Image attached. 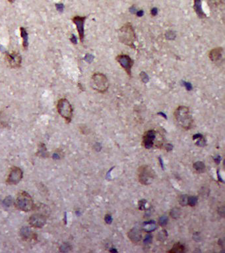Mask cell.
<instances>
[{
    "label": "cell",
    "mask_w": 225,
    "mask_h": 253,
    "mask_svg": "<svg viewBox=\"0 0 225 253\" xmlns=\"http://www.w3.org/2000/svg\"><path fill=\"white\" fill-rule=\"evenodd\" d=\"M7 1H8L9 3H13L15 2V0H7Z\"/></svg>",
    "instance_id": "cell-39"
},
{
    "label": "cell",
    "mask_w": 225,
    "mask_h": 253,
    "mask_svg": "<svg viewBox=\"0 0 225 253\" xmlns=\"http://www.w3.org/2000/svg\"><path fill=\"white\" fill-rule=\"evenodd\" d=\"M110 252H117V251H116V250H115V249H113V250H110Z\"/></svg>",
    "instance_id": "cell-40"
},
{
    "label": "cell",
    "mask_w": 225,
    "mask_h": 253,
    "mask_svg": "<svg viewBox=\"0 0 225 253\" xmlns=\"http://www.w3.org/2000/svg\"><path fill=\"white\" fill-rule=\"evenodd\" d=\"M57 110L60 116L70 123L73 117V109L69 100L66 98H61L57 103Z\"/></svg>",
    "instance_id": "cell-5"
},
{
    "label": "cell",
    "mask_w": 225,
    "mask_h": 253,
    "mask_svg": "<svg viewBox=\"0 0 225 253\" xmlns=\"http://www.w3.org/2000/svg\"><path fill=\"white\" fill-rule=\"evenodd\" d=\"M21 36L23 39V46L24 49H27L28 46V34L26 28L24 27L20 28Z\"/></svg>",
    "instance_id": "cell-16"
},
{
    "label": "cell",
    "mask_w": 225,
    "mask_h": 253,
    "mask_svg": "<svg viewBox=\"0 0 225 253\" xmlns=\"http://www.w3.org/2000/svg\"><path fill=\"white\" fill-rule=\"evenodd\" d=\"M174 121L176 125L183 130L188 131L193 127V120L189 108L184 106H178L174 113Z\"/></svg>",
    "instance_id": "cell-1"
},
{
    "label": "cell",
    "mask_w": 225,
    "mask_h": 253,
    "mask_svg": "<svg viewBox=\"0 0 225 253\" xmlns=\"http://www.w3.org/2000/svg\"><path fill=\"white\" fill-rule=\"evenodd\" d=\"M6 58L8 65L10 67L13 69L21 67L22 63V57L19 53L16 52L7 53H6Z\"/></svg>",
    "instance_id": "cell-9"
},
{
    "label": "cell",
    "mask_w": 225,
    "mask_h": 253,
    "mask_svg": "<svg viewBox=\"0 0 225 253\" xmlns=\"http://www.w3.org/2000/svg\"><path fill=\"white\" fill-rule=\"evenodd\" d=\"M223 48L218 47L213 48L209 52V59L213 62H217L221 59L223 56Z\"/></svg>",
    "instance_id": "cell-13"
},
{
    "label": "cell",
    "mask_w": 225,
    "mask_h": 253,
    "mask_svg": "<svg viewBox=\"0 0 225 253\" xmlns=\"http://www.w3.org/2000/svg\"><path fill=\"white\" fill-rule=\"evenodd\" d=\"M146 204V200L145 199L140 200L138 203L139 206V209L141 210H143L145 209V205Z\"/></svg>",
    "instance_id": "cell-28"
},
{
    "label": "cell",
    "mask_w": 225,
    "mask_h": 253,
    "mask_svg": "<svg viewBox=\"0 0 225 253\" xmlns=\"http://www.w3.org/2000/svg\"><path fill=\"white\" fill-rule=\"evenodd\" d=\"M193 140L196 141L195 145L198 146L203 147L206 146V141L202 134H195L193 136Z\"/></svg>",
    "instance_id": "cell-18"
},
{
    "label": "cell",
    "mask_w": 225,
    "mask_h": 253,
    "mask_svg": "<svg viewBox=\"0 0 225 253\" xmlns=\"http://www.w3.org/2000/svg\"><path fill=\"white\" fill-rule=\"evenodd\" d=\"M116 61L119 63L120 65L123 68L128 75L131 77V69L134 65V61L129 56L125 54H120L116 58Z\"/></svg>",
    "instance_id": "cell-7"
},
{
    "label": "cell",
    "mask_w": 225,
    "mask_h": 253,
    "mask_svg": "<svg viewBox=\"0 0 225 253\" xmlns=\"http://www.w3.org/2000/svg\"><path fill=\"white\" fill-rule=\"evenodd\" d=\"M143 229L145 231L150 233L154 231L156 229V224L155 221H145L143 224Z\"/></svg>",
    "instance_id": "cell-17"
},
{
    "label": "cell",
    "mask_w": 225,
    "mask_h": 253,
    "mask_svg": "<svg viewBox=\"0 0 225 253\" xmlns=\"http://www.w3.org/2000/svg\"><path fill=\"white\" fill-rule=\"evenodd\" d=\"M128 237L129 240L134 242V243H138L141 240L142 235H141L140 231L137 229V228H133L129 231L128 234Z\"/></svg>",
    "instance_id": "cell-14"
},
{
    "label": "cell",
    "mask_w": 225,
    "mask_h": 253,
    "mask_svg": "<svg viewBox=\"0 0 225 253\" xmlns=\"http://www.w3.org/2000/svg\"><path fill=\"white\" fill-rule=\"evenodd\" d=\"M159 162H160V166H161V167H162L163 170L164 169V164H163V160L161 159V158L160 157H159Z\"/></svg>",
    "instance_id": "cell-37"
},
{
    "label": "cell",
    "mask_w": 225,
    "mask_h": 253,
    "mask_svg": "<svg viewBox=\"0 0 225 253\" xmlns=\"http://www.w3.org/2000/svg\"><path fill=\"white\" fill-rule=\"evenodd\" d=\"M193 167L196 171H197L199 173H202L205 170V166L203 162H202L201 161H198V162H195L193 163Z\"/></svg>",
    "instance_id": "cell-21"
},
{
    "label": "cell",
    "mask_w": 225,
    "mask_h": 253,
    "mask_svg": "<svg viewBox=\"0 0 225 253\" xmlns=\"http://www.w3.org/2000/svg\"><path fill=\"white\" fill-rule=\"evenodd\" d=\"M209 4L214 7H219L223 3L224 0H207Z\"/></svg>",
    "instance_id": "cell-24"
},
{
    "label": "cell",
    "mask_w": 225,
    "mask_h": 253,
    "mask_svg": "<svg viewBox=\"0 0 225 253\" xmlns=\"http://www.w3.org/2000/svg\"><path fill=\"white\" fill-rule=\"evenodd\" d=\"M86 56L88 57V58H87V57H85V60H86L87 62H89V59H91V60H92V59H93V58H92V56L91 55H90V54H87V55Z\"/></svg>",
    "instance_id": "cell-36"
},
{
    "label": "cell",
    "mask_w": 225,
    "mask_h": 253,
    "mask_svg": "<svg viewBox=\"0 0 225 253\" xmlns=\"http://www.w3.org/2000/svg\"><path fill=\"white\" fill-rule=\"evenodd\" d=\"M168 236V234L167 232H166V230H163V231H160L158 235H157V239L159 241H163L164 240L166 237Z\"/></svg>",
    "instance_id": "cell-26"
},
{
    "label": "cell",
    "mask_w": 225,
    "mask_h": 253,
    "mask_svg": "<svg viewBox=\"0 0 225 253\" xmlns=\"http://www.w3.org/2000/svg\"><path fill=\"white\" fill-rule=\"evenodd\" d=\"M23 178V171L20 167H13L11 169L6 183L8 185H17L20 182Z\"/></svg>",
    "instance_id": "cell-8"
},
{
    "label": "cell",
    "mask_w": 225,
    "mask_h": 253,
    "mask_svg": "<svg viewBox=\"0 0 225 253\" xmlns=\"http://www.w3.org/2000/svg\"><path fill=\"white\" fill-rule=\"evenodd\" d=\"M151 242H152V235H146V237L145 238V239L143 241L144 244L148 245V244H150Z\"/></svg>",
    "instance_id": "cell-29"
},
{
    "label": "cell",
    "mask_w": 225,
    "mask_h": 253,
    "mask_svg": "<svg viewBox=\"0 0 225 253\" xmlns=\"http://www.w3.org/2000/svg\"><path fill=\"white\" fill-rule=\"evenodd\" d=\"M70 40H71V42L72 43H73V44H77V38H76V36L74 35V34H72V35H71V38H70Z\"/></svg>",
    "instance_id": "cell-35"
},
{
    "label": "cell",
    "mask_w": 225,
    "mask_h": 253,
    "mask_svg": "<svg viewBox=\"0 0 225 253\" xmlns=\"http://www.w3.org/2000/svg\"><path fill=\"white\" fill-rule=\"evenodd\" d=\"M194 9L195 12H196L197 15L200 18H204L205 17V15L203 13L202 7V2L201 0H194Z\"/></svg>",
    "instance_id": "cell-15"
},
{
    "label": "cell",
    "mask_w": 225,
    "mask_h": 253,
    "mask_svg": "<svg viewBox=\"0 0 225 253\" xmlns=\"http://www.w3.org/2000/svg\"><path fill=\"white\" fill-rule=\"evenodd\" d=\"M156 13H157V9H153L152 11H151V13H152L153 15H155Z\"/></svg>",
    "instance_id": "cell-38"
},
{
    "label": "cell",
    "mask_w": 225,
    "mask_h": 253,
    "mask_svg": "<svg viewBox=\"0 0 225 253\" xmlns=\"http://www.w3.org/2000/svg\"><path fill=\"white\" fill-rule=\"evenodd\" d=\"M214 161L217 163V164H219L220 162L221 161V157L220 156H217L214 158Z\"/></svg>",
    "instance_id": "cell-34"
},
{
    "label": "cell",
    "mask_w": 225,
    "mask_h": 253,
    "mask_svg": "<svg viewBox=\"0 0 225 253\" xmlns=\"http://www.w3.org/2000/svg\"><path fill=\"white\" fill-rule=\"evenodd\" d=\"M185 251V247L182 244H181L180 242H177L176 244H175L173 247L172 248V249L170 251H168V252H172V253H176V252H183Z\"/></svg>",
    "instance_id": "cell-20"
},
{
    "label": "cell",
    "mask_w": 225,
    "mask_h": 253,
    "mask_svg": "<svg viewBox=\"0 0 225 253\" xmlns=\"http://www.w3.org/2000/svg\"><path fill=\"white\" fill-rule=\"evenodd\" d=\"M56 7L57 11L62 12L63 10V8H64V6H63V5L62 3H57L56 4Z\"/></svg>",
    "instance_id": "cell-32"
},
{
    "label": "cell",
    "mask_w": 225,
    "mask_h": 253,
    "mask_svg": "<svg viewBox=\"0 0 225 253\" xmlns=\"http://www.w3.org/2000/svg\"><path fill=\"white\" fill-rule=\"evenodd\" d=\"M138 176L140 183L144 185H149L155 180L156 174L152 167L144 165L139 167Z\"/></svg>",
    "instance_id": "cell-6"
},
{
    "label": "cell",
    "mask_w": 225,
    "mask_h": 253,
    "mask_svg": "<svg viewBox=\"0 0 225 253\" xmlns=\"http://www.w3.org/2000/svg\"><path fill=\"white\" fill-rule=\"evenodd\" d=\"M197 203V198L196 196H188V205L190 206H194Z\"/></svg>",
    "instance_id": "cell-23"
},
{
    "label": "cell",
    "mask_w": 225,
    "mask_h": 253,
    "mask_svg": "<svg viewBox=\"0 0 225 253\" xmlns=\"http://www.w3.org/2000/svg\"><path fill=\"white\" fill-rule=\"evenodd\" d=\"M91 86L95 91L104 94L108 91L109 82L105 75L100 73H96L92 75Z\"/></svg>",
    "instance_id": "cell-4"
},
{
    "label": "cell",
    "mask_w": 225,
    "mask_h": 253,
    "mask_svg": "<svg viewBox=\"0 0 225 253\" xmlns=\"http://www.w3.org/2000/svg\"><path fill=\"white\" fill-rule=\"evenodd\" d=\"M172 149H173V145H171V144H170V143H168V144H167V145H166V151L170 152L171 150H172Z\"/></svg>",
    "instance_id": "cell-33"
},
{
    "label": "cell",
    "mask_w": 225,
    "mask_h": 253,
    "mask_svg": "<svg viewBox=\"0 0 225 253\" xmlns=\"http://www.w3.org/2000/svg\"><path fill=\"white\" fill-rule=\"evenodd\" d=\"M168 217L166 216H161L159 220V224L160 226H164L167 224Z\"/></svg>",
    "instance_id": "cell-27"
},
{
    "label": "cell",
    "mask_w": 225,
    "mask_h": 253,
    "mask_svg": "<svg viewBox=\"0 0 225 253\" xmlns=\"http://www.w3.org/2000/svg\"><path fill=\"white\" fill-rule=\"evenodd\" d=\"M188 196L185 195H181L179 198V203L182 206H185L188 205Z\"/></svg>",
    "instance_id": "cell-25"
},
{
    "label": "cell",
    "mask_w": 225,
    "mask_h": 253,
    "mask_svg": "<svg viewBox=\"0 0 225 253\" xmlns=\"http://www.w3.org/2000/svg\"><path fill=\"white\" fill-rule=\"evenodd\" d=\"M104 220L107 224H111L112 222V217L110 214H106L104 217Z\"/></svg>",
    "instance_id": "cell-30"
},
{
    "label": "cell",
    "mask_w": 225,
    "mask_h": 253,
    "mask_svg": "<svg viewBox=\"0 0 225 253\" xmlns=\"http://www.w3.org/2000/svg\"><path fill=\"white\" fill-rule=\"evenodd\" d=\"M170 215L172 218H174V219H178L181 215V210L178 208H174L173 209L171 210L170 212Z\"/></svg>",
    "instance_id": "cell-22"
},
{
    "label": "cell",
    "mask_w": 225,
    "mask_h": 253,
    "mask_svg": "<svg viewBox=\"0 0 225 253\" xmlns=\"http://www.w3.org/2000/svg\"><path fill=\"white\" fill-rule=\"evenodd\" d=\"M118 38L121 43L135 49V42L136 40V35L134 28L131 23H126L120 28L118 31Z\"/></svg>",
    "instance_id": "cell-2"
},
{
    "label": "cell",
    "mask_w": 225,
    "mask_h": 253,
    "mask_svg": "<svg viewBox=\"0 0 225 253\" xmlns=\"http://www.w3.org/2000/svg\"><path fill=\"white\" fill-rule=\"evenodd\" d=\"M21 236L23 239L28 240L32 239V237H33V234L30 228L28 227H23L21 230Z\"/></svg>",
    "instance_id": "cell-19"
},
{
    "label": "cell",
    "mask_w": 225,
    "mask_h": 253,
    "mask_svg": "<svg viewBox=\"0 0 225 253\" xmlns=\"http://www.w3.org/2000/svg\"><path fill=\"white\" fill-rule=\"evenodd\" d=\"M86 17H81V16H75L72 19L73 23L75 24L78 34H79V40L81 42H83L85 38V28L84 25L85 23Z\"/></svg>",
    "instance_id": "cell-10"
},
{
    "label": "cell",
    "mask_w": 225,
    "mask_h": 253,
    "mask_svg": "<svg viewBox=\"0 0 225 253\" xmlns=\"http://www.w3.org/2000/svg\"><path fill=\"white\" fill-rule=\"evenodd\" d=\"M29 224L35 228H41L46 224V217L42 214H35L28 220Z\"/></svg>",
    "instance_id": "cell-11"
},
{
    "label": "cell",
    "mask_w": 225,
    "mask_h": 253,
    "mask_svg": "<svg viewBox=\"0 0 225 253\" xmlns=\"http://www.w3.org/2000/svg\"><path fill=\"white\" fill-rule=\"evenodd\" d=\"M140 74H141L140 77H141V80H142L144 82H147V81H149V77H148L147 75H146V73H140Z\"/></svg>",
    "instance_id": "cell-31"
},
{
    "label": "cell",
    "mask_w": 225,
    "mask_h": 253,
    "mask_svg": "<svg viewBox=\"0 0 225 253\" xmlns=\"http://www.w3.org/2000/svg\"><path fill=\"white\" fill-rule=\"evenodd\" d=\"M156 137V133L155 130L146 131L143 137V145L146 149H150L154 146V142Z\"/></svg>",
    "instance_id": "cell-12"
},
{
    "label": "cell",
    "mask_w": 225,
    "mask_h": 253,
    "mask_svg": "<svg viewBox=\"0 0 225 253\" xmlns=\"http://www.w3.org/2000/svg\"><path fill=\"white\" fill-rule=\"evenodd\" d=\"M15 206L19 210L27 212L31 211L35 205L31 196L28 192L22 191L17 195L15 202Z\"/></svg>",
    "instance_id": "cell-3"
}]
</instances>
